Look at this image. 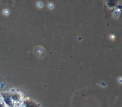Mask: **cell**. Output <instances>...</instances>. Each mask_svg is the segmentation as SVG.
<instances>
[{
    "label": "cell",
    "mask_w": 122,
    "mask_h": 107,
    "mask_svg": "<svg viewBox=\"0 0 122 107\" xmlns=\"http://www.w3.org/2000/svg\"><path fill=\"white\" fill-rule=\"evenodd\" d=\"M119 82H120V83L122 82V78H119Z\"/></svg>",
    "instance_id": "cell-4"
},
{
    "label": "cell",
    "mask_w": 122,
    "mask_h": 107,
    "mask_svg": "<svg viewBox=\"0 0 122 107\" xmlns=\"http://www.w3.org/2000/svg\"><path fill=\"white\" fill-rule=\"evenodd\" d=\"M48 6H49L50 9H52V8H54V4H51V3H50V4H49Z\"/></svg>",
    "instance_id": "cell-3"
},
{
    "label": "cell",
    "mask_w": 122,
    "mask_h": 107,
    "mask_svg": "<svg viewBox=\"0 0 122 107\" xmlns=\"http://www.w3.org/2000/svg\"><path fill=\"white\" fill-rule=\"evenodd\" d=\"M9 13V10H7V9H5L4 11V14H5V15H8Z\"/></svg>",
    "instance_id": "cell-2"
},
{
    "label": "cell",
    "mask_w": 122,
    "mask_h": 107,
    "mask_svg": "<svg viewBox=\"0 0 122 107\" xmlns=\"http://www.w3.org/2000/svg\"><path fill=\"white\" fill-rule=\"evenodd\" d=\"M37 6H38V7H39V8L42 7V6H43V4H42V2L39 1V2L37 3Z\"/></svg>",
    "instance_id": "cell-1"
}]
</instances>
